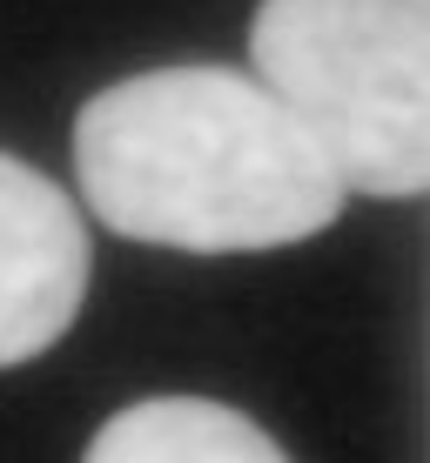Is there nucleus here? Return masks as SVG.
<instances>
[{"mask_svg": "<svg viewBox=\"0 0 430 463\" xmlns=\"http://www.w3.org/2000/svg\"><path fill=\"white\" fill-rule=\"evenodd\" d=\"M74 182L115 235L188 255L290 249L349 195L290 108L235 68H155L94 94Z\"/></svg>", "mask_w": 430, "mask_h": 463, "instance_id": "f257e3e1", "label": "nucleus"}, {"mask_svg": "<svg viewBox=\"0 0 430 463\" xmlns=\"http://www.w3.org/2000/svg\"><path fill=\"white\" fill-rule=\"evenodd\" d=\"M249 54L343 188H430V0H263Z\"/></svg>", "mask_w": 430, "mask_h": 463, "instance_id": "f03ea898", "label": "nucleus"}, {"mask_svg": "<svg viewBox=\"0 0 430 463\" xmlns=\"http://www.w3.org/2000/svg\"><path fill=\"white\" fill-rule=\"evenodd\" d=\"M88 296V229L68 188L0 155V370L68 336Z\"/></svg>", "mask_w": 430, "mask_h": 463, "instance_id": "7ed1b4c3", "label": "nucleus"}, {"mask_svg": "<svg viewBox=\"0 0 430 463\" xmlns=\"http://www.w3.org/2000/svg\"><path fill=\"white\" fill-rule=\"evenodd\" d=\"M81 463H290L276 437L209 396H148L94 430Z\"/></svg>", "mask_w": 430, "mask_h": 463, "instance_id": "20e7f679", "label": "nucleus"}]
</instances>
